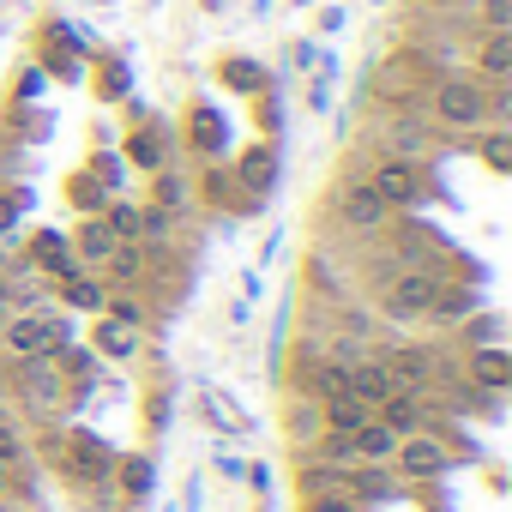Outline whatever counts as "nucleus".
I'll list each match as a JSON object with an SVG mask.
<instances>
[{
  "label": "nucleus",
  "mask_w": 512,
  "mask_h": 512,
  "mask_svg": "<svg viewBox=\"0 0 512 512\" xmlns=\"http://www.w3.org/2000/svg\"><path fill=\"white\" fill-rule=\"evenodd\" d=\"M488 91H482V79H440V91H434V115L446 121V127H464V133H476V127H488Z\"/></svg>",
  "instance_id": "nucleus-1"
},
{
  "label": "nucleus",
  "mask_w": 512,
  "mask_h": 512,
  "mask_svg": "<svg viewBox=\"0 0 512 512\" xmlns=\"http://www.w3.org/2000/svg\"><path fill=\"white\" fill-rule=\"evenodd\" d=\"M0 338H7V350L13 356H55L61 344H67V332L55 326V320H7V326H0Z\"/></svg>",
  "instance_id": "nucleus-2"
},
{
  "label": "nucleus",
  "mask_w": 512,
  "mask_h": 512,
  "mask_svg": "<svg viewBox=\"0 0 512 512\" xmlns=\"http://www.w3.org/2000/svg\"><path fill=\"white\" fill-rule=\"evenodd\" d=\"M368 187H374L386 205H416V199H422V175H416L410 157H386V163L368 175Z\"/></svg>",
  "instance_id": "nucleus-3"
},
{
  "label": "nucleus",
  "mask_w": 512,
  "mask_h": 512,
  "mask_svg": "<svg viewBox=\"0 0 512 512\" xmlns=\"http://www.w3.org/2000/svg\"><path fill=\"white\" fill-rule=\"evenodd\" d=\"M434 296H440V278H428V272H404V278L386 290V308H392L398 320H422V314H434Z\"/></svg>",
  "instance_id": "nucleus-4"
},
{
  "label": "nucleus",
  "mask_w": 512,
  "mask_h": 512,
  "mask_svg": "<svg viewBox=\"0 0 512 512\" xmlns=\"http://www.w3.org/2000/svg\"><path fill=\"white\" fill-rule=\"evenodd\" d=\"M398 464H404L410 476H422V482H428V476H446L452 452H446L434 434H404V440H398Z\"/></svg>",
  "instance_id": "nucleus-5"
},
{
  "label": "nucleus",
  "mask_w": 512,
  "mask_h": 512,
  "mask_svg": "<svg viewBox=\"0 0 512 512\" xmlns=\"http://www.w3.org/2000/svg\"><path fill=\"white\" fill-rule=\"evenodd\" d=\"M338 205H344V223H356V229H380V223L392 217V205H386L368 181H350V187L338 193Z\"/></svg>",
  "instance_id": "nucleus-6"
},
{
  "label": "nucleus",
  "mask_w": 512,
  "mask_h": 512,
  "mask_svg": "<svg viewBox=\"0 0 512 512\" xmlns=\"http://www.w3.org/2000/svg\"><path fill=\"white\" fill-rule=\"evenodd\" d=\"M344 392H350V398H362V404L374 410V404H386V398L398 392V380H392L380 362H362V368H350V374H344Z\"/></svg>",
  "instance_id": "nucleus-7"
},
{
  "label": "nucleus",
  "mask_w": 512,
  "mask_h": 512,
  "mask_svg": "<svg viewBox=\"0 0 512 512\" xmlns=\"http://www.w3.org/2000/svg\"><path fill=\"white\" fill-rule=\"evenodd\" d=\"M470 380H476L482 392H506V386H512V356H506L500 344H482V350L470 356Z\"/></svg>",
  "instance_id": "nucleus-8"
},
{
  "label": "nucleus",
  "mask_w": 512,
  "mask_h": 512,
  "mask_svg": "<svg viewBox=\"0 0 512 512\" xmlns=\"http://www.w3.org/2000/svg\"><path fill=\"white\" fill-rule=\"evenodd\" d=\"M61 458H67V470H73V476H85V482H97V476L109 470V458H103V446H97L91 434H73Z\"/></svg>",
  "instance_id": "nucleus-9"
},
{
  "label": "nucleus",
  "mask_w": 512,
  "mask_h": 512,
  "mask_svg": "<svg viewBox=\"0 0 512 512\" xmlns=\"http://www.w3.org/2000/svg\"><path fill=\"white\" fill-rule=\"evenodd\" d=\"M380 422H386V428H392V434L404 440V434H416V428H422V404H416L410 392H392V398H386V416H380Z\"/></svg>",
  "instance_id": "nucleus-10"
},
{
  "label": "nucleus",
  "mask_w": 512,
  "mask_h": 512,
  "mask_svg": "<svg viewBox=\"0 0 512 512\" xmlns=\"http://www.w3.org/2000/svg\"><path fill=\"white\" fill-rule=\"evenodd\" d=\"M241 181H247V187H253V193H266V187H272V181H278V157H272V151H266V145H253V151H247V157H241Z\"/></svg>",
  "instance_id": "nucleus-11"
},
{
  "label": "nucleus",
  "mask_w": 512,
  "mask_h": 512,
  "mask_svg": "<svg viewBox=\"0 0 512 512\" xmlns=\"http://www.w3.org/2000/svg\"><path fill=\"white\" fill-rule=\"evenodd\" d=\"M97 350H103V356H133V350H139V326L103 320V326H97Z\"/></svg>",
  "instance_id": "nucleus-12"
},
{
  "label": "nucleus",
  "mask_w": 512,
  "mask_h": 512,
  "mask_svg": "<svg viewBox=\"0 0 512 512\" xmlns=\"http://www.w3.org/2000/svg\"><path fill=\"white\" fill-rule=\"evenodd\" d=\"M73 247L85 253V260H109V253L121 247V235H115V229L97 217V223H85V229H79V241H73Z\"/></svg>",
  "instance_id": "nucleus-13"
},
{
  "label": "nucleus",
  "mask_w": 512,
  "mask_h": 512,
  "mask_svg": "<svg viewBox=\"0 0 512 512\" xmlns=\"http://www.w3.org/2000/svg\"><path fill=\"white\" fill-rule=\"evenodd\" d=\"M506 73H512V37L488 31V43H482V79H506Z\"/></svg>",
  "instance_id": "nucleus-14"
},
{
  "label": "nucleus",
  "mask_w": 512,
  "mask_h": 512,
  "mask_svg": "<svg viewBox=\"0 0 512 512\" xmlns=\"http://www.w3.org/2000/svg\"><path fill=\"white\" fill-rule=\"evenodd\" d=\"M187 139H193V151H223V121H217V109H193V127H187Z\"/></svg>",
  "instance_id": "nucleus-15"
},
{
  "label": "nucleus",
  "mask_w": 512,
  "mask_h": 512,
  "mask_svg": "<svg viewBox=\"0 0 512 512\" xmlns=\"http://www.w3.org/2000/svg\"><path fill=\"white\" fill-rule=\"evenodd\" d=\"M362 422H368V404L350 398V392H338V398H332V434H350V428H362Z\"/></svg>",
  "instance_id": "nucleus-16"
},
{
  "label": "nucleus",
  "mask_w": 512,
  "mask_h": 512,
  "mask_svg": "<svg viewBox=\"0 0 512 512\" xmlns=\"http://www.w3.org/2000/svg\"><path fill=\"white\" fill-rule=\"evenodd\" d=\"M482 163H488L494 175H506V169H512V139H506V127H494V133L482 139Z\"/></svg>",
  "instance_id": "nucleus-17"
},
{
  "label": "nucleus",
  "mask_w": 512,
  "mask_h": 512,
  "mask_svg": "<svg viewBox=\"0 0 512 512\" xmlns=\"http://www.w3.org/2000/svg\"><path fill=\"white\" fill-rule=\"evenodd\" d=\"M103 223H109L121 241H133V235L145 229V211H139V205H109V217H103Z\"/></svg>",
  "instance_id": "nucleus-18"
},
{
  "label": "nucleus",
  "mask_w": 512,
  "mask_h": 512,
  "mask_svg": "<svg viewBox=\"0 0 512 512\" xmlns=\"http://www.w3.org/2000/svg\"><path fill=\"white\" fill-rule=\"evenodd\" d=\"M223 85H235V91H260L266 73L253 67V61H223Z\"/></svg>",
  "instance_id": "nucleus-19"
},
{
  "label": "nucleus",
  "mask_w": 512,
  "mask_h": 512,
  "mask_svg": "<svg viewBox=\"0 0 512 512\" xmlns=\"http://www.w3.org/2000/svg\"><path fill=\"white\" fill-rule=\"evenodd\" d=\"M37 260H43L49 272H73V260H67V241H61V235H37Z\"/></svg>",
  "instance_id": "nucleus-20"
},
{
  "label": "nucleus",
  "mask_w": 512,
  "mask_h": 512,
  "mask_svg": "<svg viewBox=\"0 0 512 512\" xmlns=\"http://www.w3.org/2000/svg\"><path fill=\"white\" fill-rule=\"evenodd\" d=\"M67 193H73V205H85V211H103V187H97L91 175H73V181H67Z\"/></svg>",
  "instance_id": "nucleus-21"
},
{
  "label": "nucleus",
  "mask_w": 512,
  "mask_h": 512,
  "mask_svg": "<svg viewBox=\"0 0 512 512\" xmlns=\"http://www.w3.org/2000/svg\"><path fill=\"white\" fill-rule=\"evenodd\" d=\"M67 302H73V308H85V314H91V308H103V290H97V284H91V278H67Z\"/></svg>",
  "instance_id": "nucleus-22"
},
{
  "label": "nucleus",
  "mask_w": 512,
  "mask_h": 512,
  "mask_svg": "<svg viewBox=\"0 0 512 512\" xmlns=\"http://www.w3.org/2000/svg\"><path fill=\"white\" fill-rule=\"evenodd\" d=\"M127 157H133V163H145V169H157V163H163V157H157V133H139V139L127 145Z\"/></svg>",
  "instance_id": "nucleus-23"
},
{
  "label": "nucleus",
  "mask_w": 512,
  "mask_h": 512,
  "mask_svg": "<svg viewBox=\"0 0 512 512\" xmlns=\"http://www.w3.org/2000/svg\"><path fill=\"white\" fill-rule=\"evenodd\" d=\"M482 25H488V31H506V25H512V0H488V7H482Z\"/></svg>",
  "instance_id": "nucleus-24"
},
{
  "label": "nucleus",
  "mask_w": 512,
  "mask_h": 512,
  "mask_svg": "<svg viewBox=\"0 0 512 512\" xmlns=\"http://www.w3.org/2000/svg\"><path fill=\"white\" fill-rule=\"evenodd\" d=\"M308 512H356V500H344V494H314Z\"/></svg>",
  "instance_id": "nucleus-25"
},
{
  "label": "nucleus",
  "mask_w": 512,
  "mask_h": 512,
  "mask_svg": "<svg viewBox=\"0 0 512 512\" xmlns=\"http://www.w3.org/2000/svg\"><path fill=\"white\" fill-rule=\"evenodd\" d=\"M19 452H25V446H19V434L0 422V464H19Z\"/></svg>",
  "instance_id": "nucleus-26"
},
{
  "label": "nucleus",
  "mask_w": 512,
  "mask_h": 512,
  "mask_svg": "<svg viewBox=\"0 0 512 512\" xmlns=\"http://www.w3.org/2000/svg\"><path fill=\"white\" fill-rule=\"evenodd\" d=\"M398 374H404V380H422V374H428V362H422V356H398Z\"/></svg>",
  "instance_id": "nucleus-27"
},
{
  "label": "nucleus",
  "mask_w": 512,
  "mask_h": 512,
  "mask_svg": "<svg viewBox=\"0 0 512 512\" xmlns=\"http://www.w3.org/2000/svg\"><path fill=\"white\" fill-rule=\"evenodd\" d=\"M7 482H13V464H0V494H7Z\"/></svg>",
  "instance_id": "nucleus-28"
},
{
  "label": "nucleus",
  "mask_w": 512,
  "mask_h": 512,
  "mask_svg": "<svg viewBox=\"0 0 512 512\" xmlns=\"http://www.w3.org/2000/svg\"><path fill=\"white\" fill-rule=\"evenodd\" d=\"M428 7H458V0H428Z\"/></svg>",
  "instance_id": "nucleus-29"
},
{
  "label": "nucleus",
  "mask_w": 512,
  "mask_h": 512,
  "mask_svg": "<svg viewBox=\"0 0 512 512\" xmlns=\"http://www.w3.org/2000/svg\"><path fill=\"white\" fill-rule=\"evenodd\" d=\"M0 326H7V308H0Z\"/></svg>",
  "instance_id": "nucleus-30"
}]
</instances>
